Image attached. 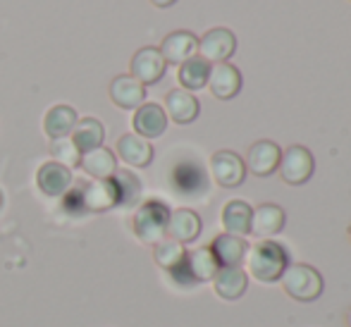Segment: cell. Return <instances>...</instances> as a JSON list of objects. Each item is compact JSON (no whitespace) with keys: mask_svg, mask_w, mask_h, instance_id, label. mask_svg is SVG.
Returning <instances> with one entry per match:
<instances>
[{"mask_svg":"<svg viewBox=\"0 0 351 327\" xmlns=\"http://www.w3.org/2000/svg\"><path fill=\"white\" fill-rule=\"evenodd\" d=\"M74 127H77V112L70 106H53L46 112V120H43V130H46V134L53 141L70 136Z\"/></svg>","mask_w":351,"mask_h":327,"instance_id":"cell-23","label":"cell"},{"mask_svg":"<svg viewBox=\"0 0 351 327\" xmlns=\"http://www.w3.org/2000/svg\"><path fill=\"white\" fill-rule=\"evenodd\" d=\"M51 156L56 158V162H60V165L65 167H74L79 165V160H82V153H79V148L74 146L72 138H56V141L51 143Z\"/></svg>","mask_w":351,"mask_h":327,"instance_id":"cell-29","label":"cell"},{"mask_svg":"<svg viewBox=\"0 0 351 327\" xmlns=\"http://www.w3.org/2000/svg\"><path fill=\"white\" fill-rule=\"evenodd\" d=\"M153 258H156L158 265L167 272H175L182 267V263L186 258V251H184V244L175 239H162L156 244V251H153Z\"/></svg>","mask_w":351,"mask_h":327,"instance_id":"cell-26","label":"cell"},{"mask_svg":"<svg viewBox=\"0 0 351 327\" xmlns=\"http://www.w3.org/2000/svg\"><path fill=\"white\" fill-rule=\"evenodd\" d=\"M110 101L122 110H136L146 101V86L132 74H120L110 82Z\"/></svg>","mask_w":351,"mask_h":327,"instance_id":"cell-11","label":"cell"},{"mask_svg":"<svg viewBox=\"0 0 351 327\" xmlns=\"http://www.w3.org/2000/svg\"><path fill=\"white\" fill-rule=\"evenodd\" d=\"M132 125H134V132L148 141V138H158V136L165 134L167 115L158 103H143L141 108H136Z\"/></svg>","mask_w":351,"mask_h":327,"instance_id":"cell-16","label":"cell"},{"mask_svg":"<svg viewBox=\"0 0 351 327\" xmlns=\"http://www.w3.org/2000/svg\"><path fill=\"white\" fill-rule=\"evenodd\" d=\"M79 165H82V170L86 172L88 177H93V180H110L117 172L115 156H112L110 148H103V146L82 153Z\"/></svg>","mask_w":351,"mask_h":327,"instance_id":"cell-21","label":"cell"},{"mask_svg":"<svg viewBox=\"0 0 351 327\" xmlns=\"http://www.w3.org/2000/svg\"><path fill=\"white\" fill-rule=\"evenodd\" d=\"M153 5H156V8H170V5H175L177 0H151Z\"/></svg>","mask_w":351,"mask_h":327,"instance_id":"cell-30","label":"cell"},{"mask_svg":"<svg viewBox=\"0 0 351 327\" xmlns=\"http://www.w3.org/2000/svg\"><path fill=\"white\" fill-rule=\"evenodd\" d=\"M349 241H351V227H349Z\"/></svg>","mask_w":351,"mask_h":327,"instance_id":"cell-32","label":"cell"},{"mask_svg":"<svg viewBox=\"0 0 351 327\" xmlns=\"http://www.w3.org/2000/svg\"><path fill=\"white\" fill-rule=\"evenodd\" d=\"M210 175L222 189H237L246 180V162L234 151H217L210 158Z\"/></svg>","mask_w":351,"mask_h":327,"instance_id":"cell-5","label":"cell"},{"mask_svg":"<svg viewBox=\"0 0 351 327\" xmlns=\"http://www.w3.org/2000/svg\"><path fill=\"white\" fill-rule=\"evenodd\" d=\"M249 272L256 277L258 282H278L282 277V272L289 265V254L282 244L273 239H261L258 244L249 246Z\"/></svg>","mask_w":351,"mask_h":327,"instance_id":"cell-1","label":"cell"},{"mask_svg":"<svg viewBox=\"0 0 351 327\" xmlns=\"http://www.w3.org/2000/svg\"><path fill=\"white\" fill-rule=\"evenodd\" d=\"M280 158H282V151L275 141H256L254 146L249 148L246 153V170H251L256 177H270L273 172H278L280 167Z\"/></svg>","mask_w":351,"mask_h":327,"instance_id":"cell-9","label":"cell"},{"mask_svg":"<svg viewBox=\"0 0 351 327\" xmlns=\"http://www.w3.org/2000/svg\"><path fill=\"white\" fill-rule=\"evenodd\" d=\"M208 77H210V62H206L201 56H194L186 62H182L180 72H177V79H180L184 91H199V88L208 86Z\"/></svg>","mask_w":351,"mask_h":327,"instance_id":"cell-24","label":"cell"},{"mask_svg":"<svg viewBox=\"0 0 351 327\" xmlns=\"http://www.w3.org/2000/svg\"><path fill=\"white\" fill-rule=\"evenodd\" d=\"M84 201H86L91 208H98V210L115 206V203H117L115 184H112V182H108V180H96L93 184L86 186V196H84Z\"/></svg>","mask_w":351,"mask_h":327,"instance_id":"cell-27","label":"cell"},{"mask_svg":"<svg viewBox=\"0 0 351 327\" xmlns=\"http://www.w3.org/2000/svg\"><path fill=\"white\" fill-rule=\"evenodd\" d=\"M220 270L215 256L210 249H196V251H186V258L182 263L180 270L172 272V277H180V284H196V282H210L215 277V272Z\"/></svg>","mask_w":351,"mask_h":327,"instance_id":"cell-6","label":"cell"},{"mask_svg":"<svg viewBox=\"0 0 351 327\" xmlns=\"http://www.w3.org/2000/svg\"><path fill=\"white\" fill-rule=\"evenodd\" d=\"M208 249L213 251V256H215L220 267H241V263L249 256V244H246V239L232 237V234H217Z\"/></svg>","mask_w":351,"mask_h":327,"instance_id":"cell-15","label":"cell"},{"mask_svg":"<svg viewBox=\"0 0 351 327\" xmlns=\"http://www.w3.org/2000/svg\"><path fill=\"white\" fill-rule=\"evenodd\" d=\"M167 62L162 58L160 48L146 46L141 51H136V56L132 58V77L136 82H141L143 86H151V84H158L162 77H165Z\"/></svg>","mask_w":351,"mask_h":327,"instance_id":"cell-8","label":"cell"},{"mask_svg":"<svg viewBox=\"0 0 351 327\" xmlns=\"http://www.w3.org/2000/svg\"><path fill=\"white\" fill-rule=\"evenodd\" d=\"M167 217H170V210H167L165 203L160 201L143 203L134 215V234L139 237L143 244H158L165 237Z\"/></svg>","mask_w":351,"mask_h":327,"instance_id":"cell-3","label":"cell"},{"mask_svg":"<svg viewBox=\"0 0 351 327\" xmlns=\"http://www.w3.org/2000/svg\"><path fill=\"white\" fill-rule=\"evenodd\" d=\"M215 294L225 301H237L249 289V275L241 267H220L213 277Z\"/></svg>","mask_w":351,"mask_h":327,"instance_id":"cell-19","label":"cell"},{"mask_svg":"<svg viewBox=\"0 0 351 327\" xmlns=\"http://www.w3.org/2000/svg\"><path fill=\"white\" fill-rule=\"evenodd\" d=\"M112 177H115L112 184H115V191H117V203H120V206H134L141 191V182L136 180L134 175H130V172H120V170Z\"/></svg>","mask_w":351,"mask_h":327,"instance_id":"cell-28","label":"cell"},{"mask_svg":"<svg viewBox=\"0 0 351 327\" xmlns=\"http://www.w3.org/2000/svg\"><path fill=\"white\" fill-rule=\"evenodd\" d=\"M280 280L287 296H291L294 301H301V304H311V301L320 299V294L325 289L323 275L308 263H289Z\"/></svg>","mask_w":351,"mask_h":327,"instance_id":"cell-2","label":"cell"},{"mask_svg":"<svg viewBox=\"0 0 351 327\" xmlns=\"http://www.w3.org/2000/svg\"><path fill=\"white\" fill-rule=\"evenodd\" d=\"M36 184L46 196H65L67 189L72 186V172L70 167L51 160L41 165V170L36 172Z\"/></svg>","mask_w":351,"mask_h":327,"instance_id":"cell-17","label":"cell"},{"mask_svg":"<svg viewBox=\"0 0 351 327\" xmlns=\"http://www.w3.org/2000/svg\"><path fill=\"white\" fill-rule=\"evenodd\" d=\"M237 51V36L225 27H215L199 38V53L206 62L217 65V62H227Z\"/></svg>","mask_w":351,"mask_h":327,"instance_id":"cell-7","label":"cell"},{"mask_svg":"<svg viewBox=\"0 0 351 327\" xmlns=\"http://www.w3.org/2000/svg\"><path fill=\"white\" fill-rule=\"evenodd\" d=\"M251 215H254V208L246 201H230L222 208V227H225V234L241 237L251 234Z\"/></svg>","mask_w":351,"mask_h":327,"instance_id":"cell-22","label":"cell"},{"mask_svg":"<svg viewBox=\"0 0 351 327\" xmlns=\"http://www.w3.org/2000/svg\"><path fill=\"white\" fill-rule=\"evenodd\" d=\"M117 156L132 167H148L153 160V146L139 134H125L117 138Z\"/></svg>","mask_w":351,"mask_h":327,"instance_id":"cell-20","label":"cell"},{"mask_svg":"<svg viewBox=\"0 0 351 327\" xmlns=\"http://www.w3.org/2000/svg\"><path fill=\"white\" fill-rule=\"evenodd\" d=\"M103 138H106V127L101 125V120L96 117H84V120H77V127H74V146L79 148V153L93 151V148L103 146Z\"/></svg>","mask_w":351,"mask_h":327,"instance_id":"cell-25","label":"cell"},{"mask_svg":"<svg viewBox=\"0 0 351 327\" xmlns=\"http://www.w3.org/2000/svg\"><path fill=\"white\" fill-rule=\"evenodd\" d=\"M160 53L167 65H182V62H186L189 58H194L199 53V38L191 32H184V29L182 32H172L162 38Z\"/></svg>","mask_w":351,"mask_h":327,"instance_id":"cell-12","label":"cell"},{"mask_svg":"<svg viewBox=\"0 0 351 327\" xmlns=\"http://www.w3.org/2000/svg\"><path fill=\"white\" fill-rule=\"evenodd\" d=\"M165 115L170 117L177 125H191V122L199 117L201 112V103L199 98L191 91H184V88H175L165 96Z\"/></svg>","mask_w":351,"mask_h":327,"instance_id":"cell-14","label":"cell"},{"mask_svg":"<svg viewBox=\"0 0 351 327\" xmlns=\"http://www.w3.org/2000/svg\"><path fill=\"white\" fill-rule=\"evenodd\" d=\"M280 177L291 186H301L313 177L315 170V160H313V153L308 151L306 146H289L287 151H282L280 158Z\"/></svg>","mask_w":351,"mask_h":327,"instance_id":"cell-4","label":"cell"},{"mask_svg":"<svg viewBox=\"0 0 351 327\" xmlns=\"http://www.w3.org/2000/svg\"><path fill=\"white\" fill-rule=\"evenodd\" d=\"M285 222L287 215L278 203H261L258 208H254V215H251V234L258 239H270L285 230Z\"/></svg>","mask_w":351,"mask_h":327,"instance_id":"cell-13","label":"cell"},{"mask_svg":"<svg viewBox=\"0 0 351 327\" xmlns=\"http://www.w3.org/2000/svg\"><path fill=\"white\" fill-rule=\"evenodd\" d=\"M344 320H347V327H351V308L347 311V318H344Z\"/></svg>","mask_w":351,"mask_h":327,"instance_id":"cell-31","label":"cell"},{"mask_svg":"<svg viewBox=\"0 0 351 327\" xmlns=\"http://www.w3.org/2000/svg\"><path fill=\"white\" fill-rule=\"evenodd\" d=\"M165 234L170 239L180 241V244H191L201 234V217L189 208H180V210L170 213V217H167Z\"/></svg>","mask_w":351,"mask_h":327,"instance_id":"cell-18","label":"cell"},{"mask_svg":"<svg viewBox=\"0 0 351 327\" xmlns=\"http://www.w3.org/2000/svg\"><path fill=\"white\" fill-rule=\"evenodd\" d=\"M241 72L230 62H217V65H210V77H208V88L215 98L220 101H232L237 93L241 91Z\"/></svg>","mask_w":351,"mask_h":327,"instance_id":"cell-10","label":"cell"}]
</instances>
